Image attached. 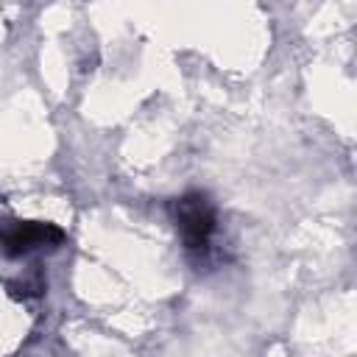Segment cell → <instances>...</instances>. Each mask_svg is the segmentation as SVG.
Segmentation results:
<instances>
[{"label":"cell","mask_w":357,"mask_h":357,"mask_svg":"<svg viewBox=\"0 0 357 357\" xmlns=\"http://www.w3.org/2000/svg\"><path fill=\"white\" fill-rule=\"evenodd\" d=\"M61 240H64V231L53 223L28 220V223L0 226V245L8 257H20V254H28V251L42 248V245H59Z\"/></svg>","instance_id":"cell-2"},{"label":"cell","mask_w":357,"mask_h":357,"mask_svg":"<svg viewBox=\"0 0 357 357\" xmlns=\"http://www.w3.org/2000/svg\"><path fill=\"white\" fill-rule=\"evenodd\" d=\"M170 215L187 251H206L209 237L218 229V212L206 192L190 190L170 201Z\"/></svg>","instance_id":"cell-1"}]
</instances>
